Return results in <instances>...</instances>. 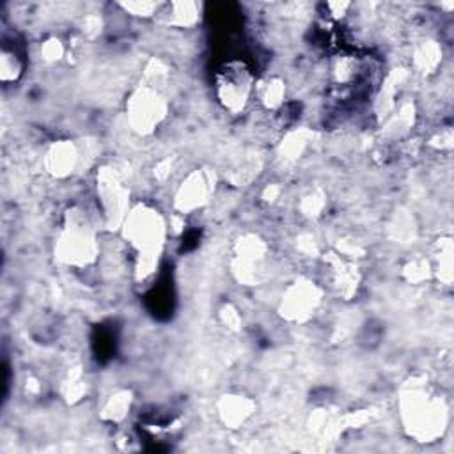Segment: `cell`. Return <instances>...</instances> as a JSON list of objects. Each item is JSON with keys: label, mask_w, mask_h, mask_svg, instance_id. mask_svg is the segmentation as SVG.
Instances as JSON below:
<instances>
[{"label": "cell", "mask_w": 454, "mask_h": 454, "mask_svg": "<svg viewBox=\"0 0 454 454\" xmlns=\"http://www.w3.org/2000/svg\"><path fill=\"white\" fill-rule=\"evenodd\" d=\"M124 236L137 255L135 273L147 278L158 264V254L165 239V222L161 215L144 204L128 209L124 216Z\"/></svg>", "instance_id": "obj_1"}, {"label": "cell", "mask_w": 454, "mask_h": 454, "mask_svg": "<svg viewBox=\"0 0 454 454\" xmlns=\"http://www.w3.org/2000/svg\"><path fill=\"white\" fill-rule=\"evenodd\" d=\"M57 254L62 262L73 268H85L99 255V241L90 220L83 211H73L67 218L57 243Z\"/></svg>", "instance_id": "obj_2"}, {"label": "cell", "mask_w": 454, "mask_h": 454, "mask_svg": "<svg viewBox=\"0 0 454 454\" xmlns=\"http://www.w3.org/2000/svg\"><path fill=\"white\" fill-rule=\"evenodd\" d=\"M401 415L404 427L419 440H431L443 429L445 410L440 399L424 388H411L403 395Z\"/></svg>", "instance_id": "obj_3"}, {"label": "cell", "mask_w": 454, "mask_h": 454, "mask_svg": "<svg viewBox=\"0 0 454 454\" xmlns=\"http://www.w3.org/2000/svg\"><path fill=\"white\" fill-rule=\"evenodd\" d=\"M218 103L232 115L241 114L255 92V80L250 69L239 60H229L215 78Z\"/></svg>", "instance_id": "obj_4"}, {"label": "cell", "mask_w": 454, "mask_h": 454, "mask_svg": "<svg viewBox=\"0 0 454 454\" xmlns=\"http://www.w3.org/2000/svg\"><path fill=\"white\" fill-rule=\"evenodd\" d=\"M167 103L158 89L149 85L138 89L129 101V122L133 129L147 133L154 129L165 117Z\"/></svg>", "instance_id": "obj_5"}, {"label": "cell", "mask_w": 454, "mask_h": 454, "mask_svg": "<svg viewBox=\"0 0 454 454\" xmlns=\"http://www.w3.org/2000/svg\"><path fill=\"white\" fill-rule=\"evenodd\" d=\"M319 301H321L319 287L310 280H300L287 289L286 296H282V310H284L282 314L287 319L301 321L317 309Z\"/></svg>", "instance_id": "obj_6"}, {"label": "cell", "mask_w": 454, "mask_h": 454, "mask_svg": "<svg viewBox=\"0 0 454 454\" xmlns=\"http://www.w3.org/2000/svg\"><path fill=\"white\" fill-rule=\"evenodd\" d=\"M209 195V179L204 172H192L177 190L176 207L181 215H190L197 207L204 206Z\"/></svg>", "instance_id": "obj_7"}, {"label": "cell", "mask_w": 454, "mask_h": 454, "mask_svg": "<svg viewBox=\"0 0 454 454\" xmlns=\"http://www.w3.org/2000/svg\"><path fill=\"white\" fill-rule=\"evenodd\" d=\"M76 163H78V151L67 140L53 144L44 156V167L55 177L69 176L74 170Z\"/></svg>", "instance_id": "obj_8"}, {"label": "cell", "mask_w": 454, "mask_h": 454, "mask_svg": "<svg viewBox=\"0 0 454 454\" xmlns=\"http://www.w3.org/2000/svg\"><path fill=\"white\" fill-rule=\"evenodd\" d=\"M254 96L266 108H278L286 98V82L278 76H270V78L255 83Z\"/></svg>", "instance_id": "obj_9"}, {"label": "cell", "mask_w": 454, "mask_h": 454, "mask_svg": "<svg viewBox=\"0 0 454 454\" xmlns=\"http://www.w3.org/2000/svg\"><path fill=\"white\" fill-rule=\"evenodd\" d=\"M0 66H2L4 83L16 82L21 76L25 60H23V53L18 50L16 43H14V46H9L7 43H4V46H2V64Z\"/></svg>", "instance_id": "obj_10"}, {"label": "cell", "mask_w": 454, "mask_h": 454, "mask_svg": "<svg viewBox=\"0 0 454 454\" xmlns=\"http://www.w3.org/2000/svg\"><path fill=\"white\" fill-rule=\"evenodd\" d=\"M41 55H43V59H44L46 62H57V60L60 59V55H62V44H60V41L55 39V37L44 41L43 46H41Z\"/></svg>", "instance_id": "obj_11"}]
</instances>
